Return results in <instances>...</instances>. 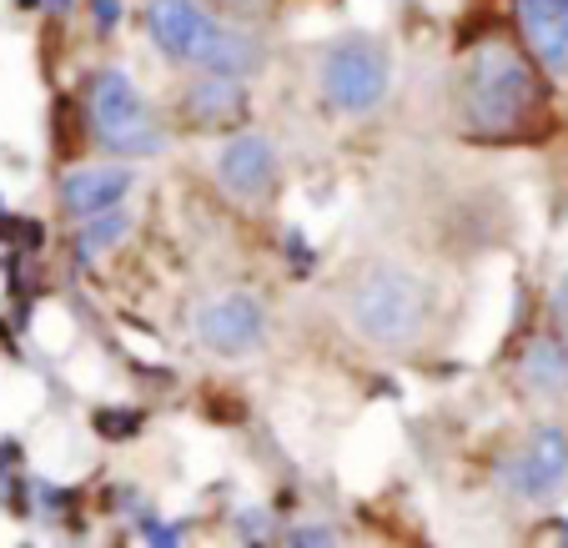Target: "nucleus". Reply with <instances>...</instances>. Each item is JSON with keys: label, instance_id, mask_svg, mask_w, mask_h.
I'll use <instances>...</instances> for the list:
<instances>
[{"label": "nucleus", "instance_id": "20", "mask_svg": "<svg viewBox=\"0 0 568 548\" xmlns=\"http://www.w3.org/2000/svg\"><path fill=\"white\" fill-rule=\"evenodd\" d=\"M41 6H45L51 16H71V11H75V0H41Z\"/></svg>", "mask_w": 568, "mask_h": 548}, {"label": "nucleus", "instance_id": "2", "mask_svg": "<svg viewBox=\"0 0 568 548\" xmlns=\"http://www.w3.org/2000/svg\"><path fill=\"white\" fill-rule=\"evenodd\" d=\"M347 323L363 343L387 347V353H403L428 333L433 317V292L423 277H413L408 267H393V262H373L367 272H357V282L347 287Z\"/></svg>", "mask_w": 568, "mask_h": 548}, {"label": "nucleus", "instance_id": "14", "mask_svg": "<svg viewBox=\"0 0 568 548\" xmlns=\"http://www.w3.org/2000/svg\"><path fill=\"white\" fill-rule=\"evenodd\" d=\"M524 383L538 387V393H558L568 383V357L558 353L554 343H528L524 353Z\"/></svg>", "mask_w": 568, "mask_h": 548}, {"label": "nucleus", "instance_id": "8", "mask_svg": "<svg viewBox=\"0 0 568 548\" xmlns=\"http://www.w3.org/2000/svg\"><path fill=\"white\" fill-rule=\"evenodd\" d=\"M146 35L166 61L192 65L196 51L206 45V35L222 26V16L212 11V0H146Z\"/></svg>", "mask_w": 568, "mask_h": 548}, {"label": "nucleus", "instance_id": "10", "mask_svg": "<svg viewBox=\"0 0 568 548\" xmlns=\"http://www.w3.org/2000/svg\"><path fill=\"white\" fill-rule=\"evenodd\" d=\"M524 45L548 75L568 81V0H518Z\"/></svg>", "mask_w": 568, "mask_h": 548}, {"label": "nucleus", "instance_id": "22", "mask_svg": "<svg viewBox=\"0 0 568 548\" xmlns=\"http://www.w3.org/2000/svg\"><path fill=\"white\" fill-rule=\"evenodd\" d=\"M564 357H568V353H564Z\"/></svg>", "mask_w": 568, "mask_h": 548}, {"label": "nucleus", "instance_id": "9", "mask_svg": "<svg viewBox=\"0 0 568 548\" xmlns=\"http://www.w3.org/2000/svg\"><path fill=\"white\" fill-rule=\"evenodd\" d=\"M252 116V91L247 81L222 71H202L196 81H186L182 91V121L192 131H236Z\"/></svg>", "mask_w": 568, "mask_h": 548}, {"label": "nucleus", "instance_id": "6", "mask_svg": "<svg viewBox=\"0 0 568 548\" xmlns=\"http://www.w3.org/2000/svg\"><path fill=\"white\" fill-rule=\"evenodd\" d=\"M216 182H222L226 196L247 206H262L282 182V162H277V146L257 131H236L232 141L222 146L216 156Z\"/></svg>", "mask_w": 568, "mask_h": 548}, {"label": "nucleus", "instance_id": "12", "mask_svg": "<svg viewBox=\"0 0 568 548\" xmlns=\"http://www.w3.org/2000/svg\"><path fill=\"white\" fill-rule=\"evenodd\" d=\"M196 71H222V75H236V81H252V75L267 65V45H262L257 31H247V26H216L212 35H206V45L196 51Z\"/></svg>", "mask_w": 568, "mask_h": 548}, {"label": "nucleus", "instance_id": "5", "mask_svg": "<svg viewBox=\"0 0 568 548\" xmlns=\"http://www.w3.org/2000/svg\"><path fill=\"white\" fill-rule=\"evenodd\" d=\"M498 484L514 498L548 504L568 488V433L564 428H534L504 463H498Z\"/></svg>", "mask_w": 568, "mask_h": 548}, {"label": "nucleus", "instance_id": "3", "mask_svg": "<svg viewBox=\"0 0 568 548\" xmlns=\"http://www.w3.org/2000/svg\"><path fill=\"white\" fill-rule=\"evenodd\" d=\"M87 121L91 141L116 162H146V156H161L172 141L161 131L151 101L141 97V87L121 65H106L87 81Z\"/></svg>", "mask_w": 568, "mask_h": 548}, {"label": "nucleus", "instance_id": "21", "mask_svg": "<svg viewBox=\"0 0 568 548\" xmlns=\"http://www.w3.org/2000/svg\"><path fill=\"white\" fill-rule=\"evenodd\" d=\"M36 6H41V0H21V11H36Z\"/></svg>", "mask_w": 568, "mask_h": 548}, {"label": "nucleus", "instance_id": "1", "mask_svg": "<svg viewBox=\"0 0 568 548\" xmlns=\"http://www.w3.org/2000/svg\"><path fill=\"white\" fill-rule=\"evenodd\" d=\"M544 81L538 65L508 41H483L458 75V126L473 141H528L544 121Z\"/></svg>", "mask_w": 568, "mask_h": 548}, {"label": "nucleus", "instance_id": "17", "mask_svg": "<svg viewBox=\"0 0 568 548\" xmlns=\"http://www.w3.org/2000/svg\"><path fill=\"white\" fill-rule=\"evenodd\" d=\"M236 534H242V538H267V514H262V508L242 514V518H236Z\"/></svg>", "mask_w": 568, "mask_h": 548}, {"label": "nucleus", "instance_id": "18", "mask_svg": "<svg viewBox=\"0 0 568 548\" xmlns=\"http://www.w3.org/2000/svg\"><path fill=\"white\" fill-rule=\"evenodd\" d=\"M333 528H292L287 534V544H333Z\"/></svg>", "mask_w": 568, "mask_h": 548}, {"label": "nucleus", "instance_id": "11", "mask_svg": "<svg viewBox=\"0 0 568 548\" xmlns=\"http://www.w3.org/2000/svg\"><path fill=\"white\" fill-rule=\"evenodd\" d=\"M131 186H136V172L121 162L111 166H75V172L61 176V206L71 216H97V212H111V206H121L131 196Z\"/></svg>", "mask_w": 568, "mask_h": 548}, {"label": "nucleus", "instance_id": "19", "mask_svg": "<svg viewBox=\"0 0 568 548\" xmlns=\"http://www.w3.org/2000/svg\"><path fill=\"white\" fill-rule=\"evenodd\" d=\"M554 317H558V323L568 327V277L558 282V292H554Z\"/></svg>", "mask_w": 568, "mask_h": 548}, {"label": "nucleus", "instance_id": "4", "mask_svg": "<svg viewBox=\"0 0 568 548\" xmlns=\"http://www.w3.org/2000/svg\"><path fill=\"white\" fill-rule=\"evenodd\" d=\"M317 91L343 116H373L393 91V65L377 35H343L317 55Z\"/></svg>", "mask_w": 568, "mask_h": 548}, {"label": "nucleus", "instance_id": "13", "mask_svg": "<svg viewBox=\"0 0 568 548\" xmlns=\"http://www.w3.org/2000/svg\"><path fill=\"white\" fill-rule=\"evenodd\" d=\"M131 232V216L121 212V206H111V212H97L87 216V226H81V237H75V262H101L111 247H116L121 237Z\"/></svg>", "mask_w": 568, "mask_h": 548}, {"label": "nucleus", "instance_id": "16", "mask_svg": "<svg viewBox=\"0 0 568 548\" xmlns=\"http://www.w3.org/2000/svg\"><path fill=\"white\" fill-rule=\"evenodd\" d=\"M87 11H91V21H97V31L111 35L121 21V0H87Z\"/></svg>", "mask_w": 568, "mask_h": 548}, {"label": "nucleus", "instance_id": "7", "mask_svg": "<svg viewBox=\"0 0 568 548\" xmlns=\"http://www.w3.org/2000/svg\"><path fill=\"white\" fill-rule=\"evenodd\" d=\"M196 337L222 357H247L267 343V307L257 297H247V292L212 297L196 312Z\"/></svg>", "mask_w": 568, "mask_h": 548}, {"label": "nucleus", "instance_id": "15", "mask_svg": "<svg viewBox=\"0 0 568 548\" xmlns=\"http://www.w3.org/2000/svg\"><path fill=\"white\" fill-rule=\"evenodd\" d=\"M141 428V413H121V408H101L97 413V433L101 438H126V433H136Z\"/></svg>", "mask_w": 568, "mask_h": 548}]
</instances>
